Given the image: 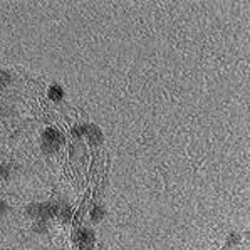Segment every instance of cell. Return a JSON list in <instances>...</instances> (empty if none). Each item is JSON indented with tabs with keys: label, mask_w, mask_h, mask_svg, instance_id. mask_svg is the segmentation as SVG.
I'll list each match as a JSON object with an SVG mask.
<instances>
[{
	"label": "cell",
	"mask_w": 250,
	"mask_h": 250,
	"mask_svg": "<svg viewBox=\"0 0 250 250\" xmlns=\"http://www.w3.org/2000/svg\"><path fill=\"white\" fill-rule=\"evenodd\" d=\"M25 213L34 222L36 220L49 222L52 217H56V205H54V202H34L27 205Z\"/></svg>",
	"instance_id": "1"
},
{
	"label": "cell",
	"mask_w": 250,
	"mask_h": 250,
	"mask_svg": "<svg viewBox=\"0 0 250 250\" xmlns=\"http://www.w3.org/2000/svg\"><path fill=\"white\" fill-rule=\"evenodd\" d=\"M41 145L44 153H56L64 145V136L56 128H45L42 133Z\"/></svg>",
	"instance_id": "2"
},
{
	"label": "cell",
	"mask_w": 250,
	"mask_h": 250,
	"mask_svg": "<svg viewBox=\"0 0 250 250\" xmlns=\"http://www.w3.org/2000/svg\"><path fill=\"white\" fill-rule=\"evenodd\" d=\"M94 245H96V235L92 232V229H87V227L81 229L78 233L79 250H94Z\"/></svg>",
	"instance_id": "3"
},
{
	"label": "cell",
	"mask_w": 250,
	"mask_h": 250,
	"mask_svg": "<svg viewBox=\"0 0 250 250\" xmlns=\"http://www.w3.org/2000/svg\"><path fill=\"white\" fill-rule=\"evenodd\" d=\"M56 205V217L59 218L62 224H69L72 218V210L71 205L66 202V200H59V202H54Z\"/></svg>",
	"instance_id": "4"
},
{
	"label": "cell",
	"mask_w": 250,
	"mask_h": 250,
	"mask_svg": "<svg viewBox=\"0 0 250 250\" xmlns=\"http://www.w3.org/2000/svg\"><path fill=\"white\" fill-rule=\"evenodd\" d=\"M84 134L87 136L89 143L92 146H98L103 143V131L99 126L96 125H84Z\"/></svg>",
	"instance_id": "5"
},
{
	"label": "cell",
	"mask_w": 250,
	"mask_h": 250,
	"mask_svg": "<svg viewBox=\"0 0 250 250\" xmlns=\"http://www.w3.org/2000/svg\"><path fill=\"white\" fill-rule=\"evenodd\" d=\"M104 217H106V208L103 205H94L89 211V218L92 224H99V222H103Z\"/></svg>",
	"instance_id": "6"
},
{
	"label": "cell",
	"mask_w": 250,
	"mask_h": 250,
	"mask_svg": "<svg viewBox=\"0 0 250 250\" xmlns=\"http://www.w3.org/2000/svg\"><path fill=\"white\" fill-rule=\"evenodd\" d=\"M47 96H49V99H52V101H61V99L64 98V89H62V86L61 84H51L49 86V89H47Z\"/></svg>",
	"instance_id": "7"
},
{
	"label": "cell",
	"mask_w": 250,
	"mask_h": 250,
	"mask_svg": "<svg viewBox=\"0 0 250 250\" xmlns=\"http://www.w3.org/2000/svg\"><path fill=\"white\" fill-rule=\"evenodd\" d=\"M32 230L36 233H39V235H44V233L49 232V222H45V220H36L32 224Z\"/></svg>",
	"instance_id": "8"
},
{
	"label": "cell",
	"mask_w": 250,
	"mask_h": 250,
	"mask_svg": "<svg viewBox=\"0 0 250 250\" xmlns=\"http://www.w3.org/2000/svg\"><path fill=\"white\" fill-rule=\"evenodd\" d=\"M12 83V74L7 69H0V87H7Z\"/></svg>",
	"instance_id": "9"
},
{
	"label": "cell",
	"mask_w": 250,
	"mask_h": 250,
	"mask_svg": "<svg viewBox=\"0 0 250 250\" xmlns=\"http://www.w3.org/2000/svg\"><path fill=\"white\" fill-rule=\"evenodd\" d=\"M10 175H12V167L9 163H0V178L7 180L10 178Z\"/></svg>",
	"instance_id": "10"
},
{
	"label": "cell",
	"mask_w": 250,
	"mask_h": 250,
	"mask_svg": "<svg viewBox=\"0 0 250 250\" xmlns=\"http://www.w3.org/2000/svg\"><path fill=\"white\" fill-rule=\"evenodd\" d=\"M71 134H72V138H81L84 134V125H78V126H74V128L71 129Z\"/></svg>",
	"instance_id": "11"
},
{
	"label": "cell",
	"mask_w": 250,
	"mask_h": 250,
	"mask_svg": "<svg viewBox=\"0 0 250 250\" xmlns=\"http://www.w3.org/2000/svg\"><path fill=\"white\" fill-rule=\"evenodd\" d=\"M240 242V235H238L237 232H232L229 237H227V245H235Z\"/></svg>",
	"instance_id": "12"
},
{
	"label": "cell",
	"mask_w": 250,
	"mask_h": 250,
	"mask_svg": "<svg viewBox=\"0 0 250 250\" xmlns=\"http://www.w3.org/2000/svg\"><path fill=\"white\" fill-rule=\"evenodd\" d=\"M7 210H9V205H7L5 202H3L2 198H0V215H3V213H7Z\"/></svg>",
	"instance_id": "13"
}]
</instances>
